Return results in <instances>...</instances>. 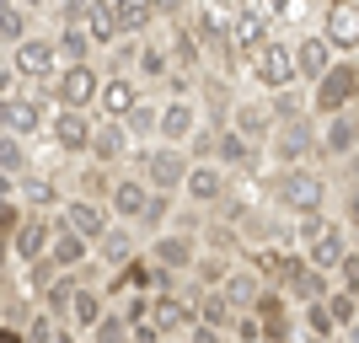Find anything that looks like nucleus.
<instances>
[{
    "instance_id": "f8f14e48",
    "label": "nucleus",
    "mask_w": 359,
    "mask_h": 343,
    "mask_svg": "<svg viewBox=\"0 0 359 343\" xmlns=\"http://www.w3.org/2000/svg\"><path fill=\"white\" fill-rule=\"evenodd\" d=\"M48 236H54V209H22L16 231L6 236V253H11L16 263H32V257L48 253Z\"/></svg>"
},
{
    "instance_id": "c03bdc74",
    "label": "nucleus",
    "mask_w": 359,
    "mask_h": 343,
    "mask_svg": "<svg viewBox=\"0 0 359 343\" xmlns=\"http://www.w3.org/2000/svg\"><path fill=\"white\" fill-rule=\"evenodd\" d=\"M107 182H113V172H107L102 161H91L86 172H81V194L86 199H107Z\"/></svg>"
},
{
    "instance_id": "dca6fc26",
    "label": "nucleus",
    "mask_w": 359,
    "mask_h": 343,
    "mask_svg": "<svg viewBox=\"0 0 359 343\" xmlns=\"http://www.w3.org/2000/svg\"><path fill=\"white\" fill-rule=\"evenodd\" d=\"M348 253H354V231H348V225H338V220H327L311 241H306V247H300V257H306L311 269H322V274H332Z\"/></svg>"
},
{
    "instance_id": "2f4dec72",
    "label": "nucleus",
    "mask_w": 359,
    "mask_h": 343,
    "mask_svg": "<svg viewBox=\"0 0 359 343\" xmlns=\"http://www.w3.org/2000/svg\"><path fill=\"white\" fill-rule=\"evenodd\" d=\"M107 6H113V22H118L123 38H140V32H150L156 22H161L150 0H107Z\"/></svg>"
},
{
    "instance_id": "423d86ee",
    "label": "nucleus",
    "mask_w": 359,
    "mask_h": 343,
    "mask_svg": "<svg viewBox=\"0 0 359 343\" xmlns=\"http://www.w3.org/2000/svg\"><path fill=\"white\" fill-rule=\"evenodd\" d=\"M97 81H102V70H97L91 60H65L60 70L48 75V86H43V91H48L60 107H91V97H97Z\"/></svg>"
},
{
    "instance_id": "79ce46f5",
    "label": "nucleus",
    "mask_w": 359,
    "mask_h": 343,
    "mask_svg": "<svg viewBox=\"0 0 359 343\" xmlns=\"http://www.w3.org/2000/svg\"><path fill=\"white\" fill-rule=\"evenodd\" d=\"M118 311L129 328H140V322H150V290H123L118 295Z\"/></svg>"
},
{
    "instance_id": "e433bc0d",
    "label": "nucleus",
    "mask_w": 359,
    "mask_h": 343,
    "mask_svg": "<svg viewBox=\"0 0 359 343\" xmlns=\"http://www.w3.org/2000/svg\"><path fill=\"white\" fill-rule=\"evenodd\" d=\"M118 123H123L129 140H156V102H150V97H135V107H129Z\"/></svg>"
},
{
    "instance_id": "412c9836",
    "label": "nucleus",
    "mask_w": 359,
    "mask_h": 343,
    "mask_svg": "<svg viewBox=\"0 0 359 343\" xmlns=\"http://www.w3.org/2000/svg\"><path fill=\"white\" fill-rule=\"evenodd\" d=\"M247 311L257 316L263 338H290V332H295V322H290V300H285V290H279V284H263Z\"/></svg>"
},
{
    "instance_id": "a18cd8bd",
    "label": "nucleus",
    "mask_w": 359,
    "mask_h": 343,
    "mask_svg": "<svg viewBox=\"0 0 359 343\" xmlns=\"http://www.w3.org/2000/svg\"><path fill=\"white\" fill-rule=\"evenodd\" d=\"M332 274H338V284H348V290H359V257H354V253H348V257H344V263H338V269H332Z\"/></svg>"
},
{
    "instance_id": "f3484780",
    "label": "nucleus",
    "mask_w": 359,
    "mask_h": 343,
    "mask_svg": "<svg viewBox=\"0 0 359 343\" xmlns=\"http://www.w3.org/2000/svg\"><path fill=\"white\" fill-rule=\"evenodd\" d=\"M225 188H231V182H225V166H215V161H188V172H182V182H177V194L188 199V204H198V209H215Z\"/></svg>"
},
{
    "instance_id": "b1692460",
    "label": "nucleus",
    "mask_w": 359,
    "mask_h": 343,
    "mask_svg": "<svg viewBox=\"0 0 359 343\" xmlns=\"http://www.w3.org/2000/svg\"><path fill=\"white\" fill-rule=\"evenodd\" d=\"M225 123H231L241 140L263 145V140H269V129H273V113H269V102H247V97H231V107H225Z\"/></svg>"
},
{
    "instance_id": "4c0bfd02",
    "label": "nucleus",
    "mask_w": 359,
    "mask_h": 343,
    "mask_svg": "<svg viewBox=\"0 0 359 343\" xmlns=\"http://www.w3.org/2000/svg\"><path fill=\"white\" fill-rule=\"evenodd\" d=\"M32 166V150H27V140L22 135H11V129H0V172H27Z\"/></svg>"
},
{
    "instance_id": "5701e85b",
    "label": "nucleus",
    "mask_w": 359,
    "mask_h": 343,
    "mask_svg": "<svg viewBox=\"0 0 359 343\" xmlns=\"http://www.w3.org/2000/svg\"><path fill=\"white\" fill-rule=\"evenodd\" d=\"M145 199H150V182L140 177V172H129V177H113L107 182V215H113V220H129L135 225V215L140 209H145Z\"/></svg>"
},
{
    "instance_id": "603ef678",
    "label": "nucleus",
    "mask_w": 359,
    "mask_h": 343,
    "mask_svg": "<svg viewBox=\"0 0 359 343\" xmlns=\"http://www.w3.org/2000/svg\"><path fill=\"white\" fill-rule=\"evenodd\" d=\"M0 70H6V65H0Z\"/></svg>"
},
{
    "instance_id": "1a4fd4ad",
    "label": "nucleus",
    "mask_w": 359,
    "mask_h": 343,
    "mask_svg": "<svg viewBox=\"0 0 359 343\" xmlns=\"http://www.w3.org/2000/svg\"><path fill=\"white\" fill-rule=\"evenodd\" d=\"M354 150H359V119H354V107L322 113V123H316V156H322V161H354Z\"/></svg>"
},
{
    "instance_id": "58836bf2",
    "label": "nucleus",
    "mask_w": 359,
    "mask_h": 343,
    "mask_svg": "<svg viewBox=\"0 0 359 343\" xmlns=\"http://www.w3.org/2000/svg\"><path fill=\"white\" fill-rule=\"evenodd\" d=\"M300 328L311 332V338H338V328H332L327 300H322V295H316V300H300Z\"/></svg>"
},
{
    "instance_id": "f257e3e1",
    "label": "nucleus",
    "mask_w": 359,
    "mask_h": 343,
    "mask_svg": "<svg viewBox=\"0 0 359 343\" xmlns=\"http://www.w3.org/2000/svg\"><path fill=\"white\" fill-rule=\"evenodd\" d=\"M273 215H300V209H327V177L311 166H279L263 177Z\"/></svg>"
},
{
    "instance_id": "3c124183",
    "label": "nucleus",
    "mask_w": 359,
    "mask_h": 343,
    "mask_svg": "<svg viewBox=\"0 0 359 343\" xmlns=\"http://www.w3.org/2000/svg\"><path fill=\"white\" fill-rule=\"evenodd\" d=\"M0 6H11V0H0Z\"/></svg>"
},
{
    "instance_id": "bb28decb",
    "label": "nucleus",
    "mask_w": 359,
    "mask_h": 343,
    "mask_svg": "<svg viewBox=\"0 0 359 343\" xmlns=\"http://www.w3.org/2000/svg\"><path fill=\"white\" fill-rule=\"evenodd\" d=\"M332 54H354L359 48V11L354 6H327V27H322Z\"/></svg>"
},
{
    "instance_id": "c756f323",
    "label": "nucleus",
    "mask_w": 359,
    "mask_h": 343,
    "mask_svg": "<svg viewBox=\"0 0 359 343\" xmlns=\"http://www.w3.org/2000/svg\"><path fill=\"white\" fill-rule=\"evenodd\" d=\"M81 27H86L91 48H113V43L123 38V32H118V22H113V6H107V0H91L86 11H81Z\"/></svg>"
},
{
    "instance_id": "8fccbe9b",
    "label": "nucleus",
    "mask_w": 359,
    "mask_h": 343,
    "mask_svg": "<svg viewBox=\"0 0 359 343\" xmlns=\"http://www.w3.org/2000/svg\"><path fill=\"white\" fill-rule=\"evenodd\" d=\"M0 257H6V241H0Z\"/></svg>"
},
{
    "instance_id": "4be33fe9",
    "label": "nucleus",
    "mask_w": 359,
    "mask_h": 343,
    "mask_svg": "<svg viewBox=\"0 0 359 343\" xmlns=\"http://www.w3.org/2000/svg\"><path fill=\"white\" fill-rule=\"evenodd\" d=\"M327 284H332V274H322V269H311L306 257H290V269L279 274V290H285V300L290 306H300V300H316V295H327Z\"/></svg>"
},
{
    "instance_id": "aec40b11",
    "label": "nucleus",
    "mask_w": 359,
    "mask_h": 343,
    "mask_svg": "<svg viewBox=\"0 0 359 343\" xmlns=\"http://www.w3.org/2000/svg\"><path fill=\"white\" fill-rule=\"evenodd\" d=\"M129 150H135V140L123 135L118 119H97V123H91V140H86V156H91V161L123 166V161H129Z\"/></svg>"
},
{
    "instance_id": "7ed1b4c3",
    "label": "nucleus",
    "mask_w": 359,
    "mask_h": 343,
    "mask_svg": "<svg viewBox=\"0 0 359 343\" xmlns=\"http://www.w3.org/2000/svg\"><path fill=\"white\" fill-rule=\"evenodd\" d=\"M263 156H273V166H311V161H322V156H316V123H311V113L273 123L269 140H263Z\"/></svg>"
},
{
    "instance_id": "a19ab883",
    "label": "nucleus",
    "mask_w": 359,
    "mask_h": 343,
    "mask_svg": "<svg viewBox=\"0 0 359 343\" xmlns=\"http://www.w3.org/2000/svg\"><path fill=\"white\" fill-rule=\"evenodd\" d=\"M32 32V11L27 6H0V43H16V38H27Z\"/></svg>"
},
{
    "instance_id": "f03ea898",
    "label": "nucleus",
    "mask_w": 359,
    "mask_h": 343,
    "mask_svg": "<svg viewBox=\"0 0 359 343\" xmlns=\"http://www.w3.org/2000/svg\"><path fill=\"white\" fill-rule=\"evenodd\" d=\"M354 91H359V65H354V54H332V65L311 81V102H306V113H311V119H322V113L354 107Z\"/></svg>"
},
{
    "instance_id": "cd10ccee",
    "label": "nucleus",
    "mask_w": 359,
    "mask_h": 343,
    "mask_svg": "<svg viewBox=\"0 0 359 343\" xmlns=\"http://www.w3.org/2000/svg\"><path fill=\"white\" fill-rule=\"evenodd\" d=\"M86 257H91V241L75 236L70 225L54 220V236H48V263H54V269H81Z\"/></svg>"
},
{
    "instance_id": "72a5a7b5",
    "label": "nucleus",
    "mask_w": 359,
    "mask_h": 343,
    "mask_svg": "<svg viewBox=\"0 0 359 343\" xmlns=\"http://www.w3.org/2000/svg\"><path fill=\"white\" fill-rule=\"evenodd\" d=\"M198 247H210V253H225V257H241V253H247L241 231H236L231 220H220V215H210V220L198 225Z\"/></svg>"
},
{
    "instance_id": "f704fd0d",
    "label": "nucleus",
    "mask_w": 359,
    "mask_h": 343,
    "mask_svg": "<svg viewBox=\"0 0 359 343\" xmlns=\"http://www.w3.org/2000/svg\"><path fill=\"white\" fill-rule=\"evenodd\" d=\"M54 54H60V65L65 60H91L86 27H81V22H60V32H54Z\"/></svg>"
},
{
    "instance_id": "9d476101",
    "label": "nucleus",
    "mask_w": 359,
    "mask_h": 343,
    "mask_svg": "<svg viewBox=\"0 0 359 343\" xmlns=\"http://www.w3.org/2000/svg\"><path fill=\"white\" fill-rule=\"evenodd\" d=\"M241 70L252 75L257 86L263 91H273V86H290V81H295V65H290V43L285 38H263V43L252 48V54H247V65H241Z\"/></svg>"
},
{
    "instance_id": "c9c22d12",
    "label": "nucleus",
    "mask_w": 359,
    "mask_h": 343,
    "mask_svg": "<svg viewBox=\"0 0 359 343\" xmlns=\"http://www.w3.org/2000/svg\"><path fill=\"white\" fill-rule=\"evenodd\" d=\"M172 204H177V194H161V188H150V199H145V209L135 215V225L145 231V236H156L166 225V215H172Z\"/></svg>"
},
{
    "instance_id": "20e7f679",
    "label": "nucleus",
    "mask_w": 359,
    "mask_h": 343,
    "mask_svg": "<svg viewBox=\"0 0 359 343\" xmlns=\"http://www.w3.org/2000/svg\"><path fill=\"white\" fill-rule=\"evenodd\" d=\"M129 161L140 166V177H145L150 188L177 194L182 172H188V150H182V145H166V140H150L145 150H129Z\"/></svg>"
},
{
    "instance_id": "7c9ffc66",
    "label": "nucleus",
    "mask_w": 359,
    "mask_h": 343,
    "mask_svg": "<svg viewBox=\"0 0 359 343\" xmlns=\"http://www.w3.org/2000/svg\"><path fill=\"white\" fill-rule=\"evenodd\" d=\"M327 316H332V328L344 332V338H354L359 332V290H348V284H338V290H332L327 284Z\"/></svg>"
},
{
    "instance_id": "39448f33",
    "label": "nucleus",
    "mask_w": 359,
    "mask_h": 343,
    "mask_svg": "<svg viewBox=\"0 0 359 343\" xmlns=\"http://www.w3.org/2000/svg\"><path fill=\"white\" fill-rule=\"evenodd\" d=\"M150 328H156V338H194V332H198L194 295H177V290H150Z\"/></svg>"
},
{
    "instance_id": "37998d69",
    "label": "nucleus",
    "mask_w": 359,
    "mask_h": 343,
    "mask_svg": "<svg viewBox=\"0 0 359 343\" xmlns=\"http://www.w3.org/2000/svg\"><path fill=\"white\" fill-rule=\"evenodd\" d=\"M263 11H269V22H306V6L311 0H257Z\"/></svg>"
},
{
    "instance_id": "49530a36",
    "label": "nucleus",
    "mask_w": 359,
    "mask_h": 343,
    "mask_svg": "<svg viewBox=\"0 0 359 343\" xmlns=\"http://www.w3.org/2000/svg\"><path fill=\"white\" fill-rule=\"evenodd\" d=\"M54 11H60V22H81V11H86L91 0H48Z\"/></svg>"
},
{
    "instance_id": "473e14b6",
    "label": "nucleus",
    "mask_w": 359,
    "mask_h": 343,
    "mask_svg": "<svg viewBox=\"0 0 359 343\" xmlns=\"http://www.w3.org/2000/svg\"><path fill=\"white\" fill-rule=\"evenodd\" d=\"M102 306H107V295H102V290H91V284L81 279V284H75V295H70V306H65V322H70L75 332H86L91 322L102 316Z\"/></svg>"
},
{
    "instance_id": "a211bd4d",
    "label": "nucleus",
    "mask_w": 359,
    "mask_h": 343,
    "mask_svg": "<svg viewBox=\"0 0 359 343\" xmlns=\"http://www.w3.org/2000/svg\"><path fill=\"white\" fill-rule=\"evenodd\" d=\"M135 97H140V81L129 70H102L91 107H97V119H123V113L135 107Z\"/></svg>"
},
{
    "instance_id": "c85d7f7f",
    "label": "nucleus",
    "mask_w": 359,
    "mask_h": 343,
    "mask_svg": "<svg viewBox=\"0 0 359 343\" xmlns=\"http://www.w3.org/2000/svg\"><path fill=\"white\" fill-rule=\"evenodd\" d=\"M91 247H97V257H102L107 269H118V263H129V257L140 253V247H135V231H129V220H123V225L113 220V225L102 231V236L91 241Z\"/></svg>"
},
{
    "instance_id": "393cba45",
    "label": "nucleus",
    "mask_w": 359,
    "mask_h": 343,
    "mask_svg": "<svg viewBox=\"0 0 359 343\" xmlns=\"http://www.w3.org/2000/svg\"><path fill=\"white\" fill-rule=\"evenodd\" d=\"M290 65H295V81H300V86H311L316 75L332 65L327 38H322V32H306V38H295V43H290Z\"/></svg>"
},
{
    "instance_id": "6ab92c4d",
    "label": "nucleus",
    "mask_w": 359,
    "mask_h": 343,
    "mask_svg": "<svg viewBox=\"0 0 359 343\" xmlns=\"http://www.w3.org/2000/svg\"><path fill=\"white\" fill-rule=\"evenodd\" d=\"M194 253H198V236H188V231H172V225H161L156 236H150V263L156 269H166V274H188V263H194Z\"/></svg>"
},
{
    "instance_id": "ea45409f",
    "label": "nucleus",
    "mask_w": 359,
    "mask_h": 343,
    "mask_svg": "<svg viewBox=\"0 0 359 343\" xmlns=\"http://www.w3.org/2000/svg\"><path fill=\"white\" fill-rule=\"evenodd\" d=\"M86 338H97V343H123V338H129V322H123V311H118V306H102V316L86 328Z\"/></svg>"
},
{
    "instance_id": "4468645a",
    "label": "nucleus",
    "mask_w": 359,
    "mask_h": 343,
    "mask_svg": "<svg viewBox=\"0 0 359 343\" xmlns=\"http://www.w3.org/2000/svg\"><path fill=\"white\" fill-rule=\"evenodd\" d=\"M91 107H54L43 123V135L65 150V156H86V140H91Z\"/></svg>"
},
{
    "instance_id": "6e6552de",
    "label": "nucleus",
    "mask_w": 359,
    "mask_h": 343,
    "mask_svg": "<svg viewBox=\"0 0 359 343\" xmlns=\"http://www.w3.org/2000/svg\"><path fill=\"white\" fill-rule=\"evenodd\" d=\"M43 123H48V91H43V86L6 91V113H0V129H11V135L32 140V135H43Z\"/></svg>"
},
{
    "instance_id": "ddd939ff",
    "label": "nucleus",
    "mask_w": 359,
    "mask_h": 343,
    "mask_svg": "<svg viewBox=\"0 0 359 343\" xmlns=\"http://www.w3.org/2000/svg\"><path fill=\"white\" fill-rule=\"evenodd\" d=\"M198 119H204V107H198L194 91H188V97H166V102H156V140L182 145V140L198 129Z\"/></svg>"
},
{
    "instance_id": "9b49d317",
    "label": "nucleus",
    "mask_w": 359,
    "mask_h": 343,
    "mask_svg": "<svg viewBox=\"0 0 359 343\" xmlns=\"http://www.w3.org/2000/svg\"><path fill=\"white\" fill-rule=\"evenodd\" d=\"M210 161L225 166V172H236V177H257V172H263V145L241 140L231 123H220V129H215V145H210Z\"/></svg>"
},
{
    "instance_id": "09e8293b",
    "label": "nucleus",
    "mask_w": 359,
    "mask_h": 343,
    "mask_svg": "<svg viewBox=\"0 0 359 343\" xmlns=\"http://www.w3.org/2000/svg\"><path fill=\"white\" fill-rule=\"evenodd\" d=\"M16 6H27V11L38 16V11H43V6H48V0H16Z\"/></svg>"
},
{
    "instance_id": "a878e982",
    "label": "nucleus",
    "mask_w": 359,
    "mask_h": 343,
    "mask_svg": "<svg viewBox=\"0 0 359 343\" xmlns=\"http://www.w3.org/2000/svg\"><path fill=\"white\" fill-rule=\"evenodd\" d=\"M16 194H22V209H60L65 199V182L54 172H16Z\"/></svg>"
},
{
    "instance_id": "de8ad7c7",
    "label": "nucleus",
    "mask_w": 359,
    "mask_h": 343,
    "mask_svg": "<svg viewBox=\"0 0 359 343\" xmlns=\"http://www.w3.org/2000/svg\"><path fill=\"white\" fill-rule=\"evenodd\" d=\"M150 6H156V16H166V22H172V16H182L194 0H150Z\"/></svg>"
},
{
    "instance_id": "2eb2a0df",
    "label": "nucleus",
    "mask_w": 359,
    "mask_h": 343,
    "mask_svg": "<svg viewBox=\"0 0 359 343\" xmlns=\"http://www.w3.org/2000/svg\"><path fill=\"white\" fill-rule=\"evenodd\" d=\"M60 225H70L75 236H86V241H97L113 225V215H107V204L102 199H86V194H65L60 199V215H54Z\"/></svg>"
},
{
    "instance_id": "0eeeda50",
    "label": "nucleus",
    "mask_w": 359,
    "mask_h": 343,
    "mask_svg": "<svg viewBox=\"0 0 359 343\" xmlns=\"http://www.w3.org/2000/svg\"><path fill=\"white\" fill-rule=\"evenodd\" d=\"M60 70V54H54V38L43 32H27L11 43V75L27 81V86H48V75Z\"/></svg>"
}]
</instances>
